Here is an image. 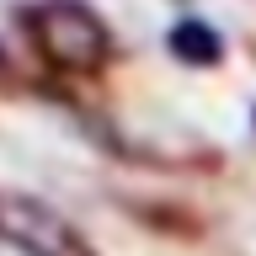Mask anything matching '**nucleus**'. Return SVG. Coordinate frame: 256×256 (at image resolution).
Listing matches in <instances>:
<instances>
[{
    "label": "nucleus",
    "instance_id": "nucleus-3",
    "mask_svg": "<svg viewBox=\"0 0 256 256\" xmlns=\"http://www.w3.org/2000/svg\"><path fill=\"white\" fill-rule=\"evenodd\" d=\"M171 54L176 59H187V64H214L224 54V43H219V32L208 27V22H176L171 27Z\"/></svg>",
    "mask_w": 256,
    "mask_h": 256
},
{
    "label": "nucleus",
    "instance_id": "nucleus-1",
    "mask_svg": "<svg viewBox=\"0 0 256 256\" xmlns=\"http://www.w3.org/2000/svg\"><path fill=\"white\" fill-rule=\"evenodd\" d=\"M32 27H38L43 54L59 70H91V64L107 59V27L80 0H48V6H38Z\"/></svg>",
    "mask_w": 256,
    "mask_h": 256
},
{
    "label": "nucleus",
    "instance_id": "nucleus-2",
    "mask_svg": "<svg viewBox=\"0 0 256 256\" xmlns=\"http://www.w3.org/2000/svg\"><path fill=\"white\" fill-rule=\"evenodd\" d=\"M0 240H11L16 251H27V256H86L80 235L48 203L11 198V192L0 198Z\"/></svg>",
    "mask_w": 256,
    "mask_h": 256
}]
</instances>
